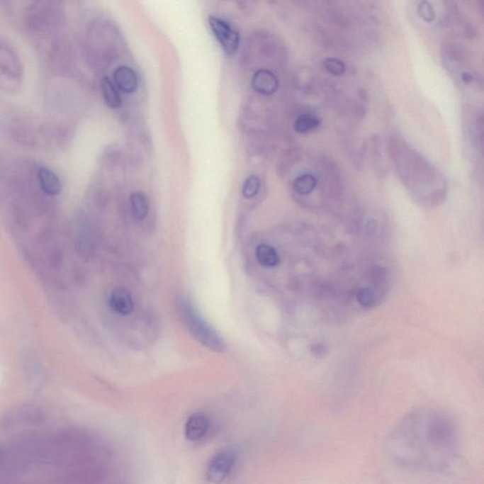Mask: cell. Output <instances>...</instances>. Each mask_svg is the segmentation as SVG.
Wrapping results in <instances>:
<instances>
[{"instance_id": "20", "label": "cell", "mask_w": 484, "mask_h": 484, "mask_svg": "<svg viewBox=\"0 0 484 484\" xmlns=\"http://www.w3.org/2000/svg\"><path fill=\"white\" fill-rule=\"evenodd\" d=\"M418 13L421 18H423L427 22L432 21L433 18H435L434 10H433L429 2H421L418 7Z\"/></svg>"}, {"instance_id": "7", "label": "cell", "mask_w": 484, "mask_h": 484, "mask_svg": "<svg viewBox=\"0 0 484 484\" xmlns=\"http://www.w3.org/2000/svg\"><path fill=\"white\" fill-rule=\"evenodd\" d=\"M210 419L203 412H195L185 424V436L188 441H197L205 438L210 429Z\"/></svg>"}, {"instance_id": "9", "label": "cell", "mask_w": 484, "mask_h": 484, "mask_svg": "<svg viewBox=\"0 0 484 484\" xmlns=\"http://www.w3.org/2000/svg\"><path fill=\"white\" fill-rule=\"evenodd\" d=\"M36 180L41 191L49 196H55L62 191L60 178L47 167H40L36 169Z\"/></svg>"}, {"instance_id": "5", "label": "cell", "mask_w": 484, "mask_h": 484, "mask_svg": "<svg viewBox=\"0 0 484 484\" xmlns=\"http://www.w3.org/2000/svg\"><path fill=\"white\" fill-rule=\"evenodd\" d=\"M236 454L231 450L217 453L209 461L206 478L209 483L220 484L229 478L237 463Z\"/></svg>"}, {"instance_id": "16", "label": "cell", "mask_w": 484, "mask_h": 484, "mask_svg": "<svg viewBox=\"0 0 484 484\" xmlns=\"http://www.w3.org/2000/svg\"><path fill=\"white\" fill-rule=\"evenodd\" d=\"M319 126L318 118L313 114H303L297 118L296 123H294V129L299 134H307L313 130L318 129Z\"/></svg>"}, {"instance_id": "12", "label": "cell", "mask_w": 484, "mask_h": 484, "mask_svg": "<svg viewBox=\"0 0 484 484\" xmlns=\"http://www.w3.org/2000/svg\"><path fill=\"white\" fill-rule=\"evenodd\" d=\"M293 189L300 195H308L318 186V176L313 172H305L299 174L294 179Z\"/></svg>"}, {"instance_id": "6", "label": "cell", "mask_w": 484, "mask_h": 484, "mask_svg": "<svg viewBox=\"0 0 484 484\" xmlns=\"http://www.w3.org/2000/svg\"><path fill=\"white\" fill-rule=\"evenodd\" d=\"M209 26L214 33L223 50L228 55H234L239 49L240 35L227 22L217 16H210L208 19Z\"/></svg>"}, {"instance_id": "15", "label": "cell", "mask_w": 484, "mask_h": 484, "mask_svg": "<svg viewBox=\"0 0 484 484\" xmlns=\"http://www.w3.org/2000/svg\"><path fill=\"white\" fill-rule=\"evenodd\" d=\"M133 214L135 219L142 220L148 216L149 213V200L143 192H134L130 198Z\"/></svg>"}, {"instance_id": "18", "label": "cell", "mask_w": 484, "mask_h": 484, "mask_svg": "<svg viewBox=\"0 0 484 484\" xmlns=\"http://www.w3.org/2000/svg\"><path fill=\"white\" fill-rule=\"evenodd\" d=\"M359 304L365 308H372L376 304V294L369 288H361L356 293Z\"/></svg>"}, {"instance_id": "19", "label": "cell", "mask_w": 484, "mask_h": 484, "mask_svg": "<svg viewBox=\"0 0 484 484\" xmlns=\"http://www.w3.org/2000/svg\"><path fill=\"white\" fill-rule=\"evenodd\" d=\"M324 67L330 74L341 76L345 72V64L335 58H327L324 61Z\"/></svg>"}, {"instance_id": "3", "label": "cell", "mask_w": 484, "mask_h": 484, "mask_svg": "<svg viewBox=\"0 0 484 484\" xmlns=\"http://www.w3.org/2000/svg\"><path fill=\"white\" fill-rule=\"evenodd\" d=\"M52 2H35L27 11L28 25L33 32L50 33L58 27L60 12Z\"/></svg>"}, {"instance_id": "11", "label": "cell", "mask_w": 484, "mask_h": 484, "mask_svg": "<svg viewBox=\"0 0 484 484\" xmlns=\"http://www.w3.org/2000/svg\"><path fill=\"white\" fill-rule=\"evenodd\" d=\"M115 86L120 91L126 94H132L137 91L138 78L137 73L131 67L126 66L118 67L114 72Z\"/></svg>"}, {"instance_id": "1", "label": "cell", "mask_w": 484, "mask_h": 484, "mask_svg": "<svg viewBox=\"0 0 484 484\" xmlns=\"http://www.w3.org/2000/svg\"><path fill=\"white\" fill-rule=\"evenodd\" d=\"M457 424L438 410L418 409L405 415L386 439L388 455L399 466L417 471L443 473L458 457Z\"/></svg>"}, {"instance_id": "13", "label": "cell", "mask_w": 484, "mask_h": 484, "mask_svg": "<svg viewBox=\"0 0 484 484\" xmlns=\"http://www.w3.org/2000/svg\"><path fill=\"white\" fill-rule=\"evenodd\" d=\"M256 256L257 261L264 267L274 268L280 262L278 253L271 245L260 244L257 246Z\"/></svg>"}, {"instance_id": "8", "label": "cell", "mask_w": 484, "mask_h": 484, "mask_svg": "<svg viewBox=\"0 0 484 484\" xmlns=\"http://www.w3.org/2000/svg\"><path fill=\"white\" fill-rule=\"evenodd\" d=\"M109 305L115 313L128 316L134 310V300L130 291L123 287H117L109 297Z\"/></svg>"}, {"instance_id": "4", "label": "cell", "mask_w": 484, "mask_h": 484, "mask_svg": "<svg viewBox=\"0 0 484 484\" xmlns=\"http://www.w3.org/2000/svg\"><path fill=\"white\" fill-rule=\"evenodd\" d=\"M23 67L21 59L9 45L0 42V84L16 86L21 84Z\"/></svg>"}, {"instance_id": "2", "label": "cell", "mask_w": 484, "mask_h": 484, "mask_svg": "<svg viewBox=\"0 0 484 484\" xmlns=\"http://www.w3.org/2000/svg\"><path fill=\"white\" fill-rule=\"evenodd\" d=\"M179 311L180 315L182 316L184 322L194 338L212 350L220 353L225 352L226 344L222 337L203 318L199 311L188 298L180 300Z\"/></svg>"}, {"instance_id": "10", "label": "cell", "mask_w": 484, "mask_h": 484, "mask_svg": "<svg viewBox=\"0 0 484 484\" xmlns=\"http://www.w3.org/2000/svg\"><path fill=\"white\" fill-rule=\"evenodd\" d=\"M279 81L276 76L268 69H259L252 79V86L262 95H271L278 89Z\"/></svg>"}, {"instance_id": "17", "label": "cell", "mask_w": 484, "mask_h": 484, "mask_svg": "<svg viewBox=\"0 0 484 484\" xmlns=\"http://www.w3.org/2000/svg\"><path fill=\"white\" fill-rule=\"evenodd\" d=\"M260 186H261V183H260L259 178L256 175L248 177L242 186L243 197L246 199H252V198L256 197L257 194L259 193Z\"/></svg>"}, {"instance_id": "14", "label": "cell", "mask_w": 484, "mask_h": 484, "mask_svg": "<svg viewBox=\"0 0 484 484\" xmlns=\"http://www.w3.org/2000/svg\"><path fill=\"white\" fill-rule=\"evenodd\" d=\"M101 91L106 106L111 109H117L120 106L121 99L117 86L109 78H103L101 81Z\"/></svg>"}]
</instances>
